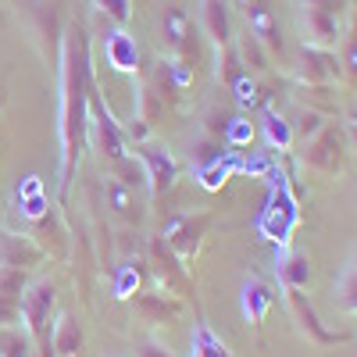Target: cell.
Returning <instances> with one entry per match:
<instances>
[{
    "instance_id": "obj_1",
    "label": "cell",
    "mask_w": 357,
    "mask_h": 357,
    "mask_svg": "<svg viewBox=\"0 0 357 357\" xmlns=\"http://www.w3.org/2000/svg\"><path fill=\"white\" fill-rule=\"evenodd\" d=\"M61 47V104H57V129H61V168H57V193H68L79 158L89 146V89H93V54L89 33L79 18L65 29Z\"/></svg>"
},
{
    "instance_id": "obj_2",
    "label": "cell",
    "mask_w": 357,
    "mask_h": 357,
    "mask_svg": "<svg viewBox=\"0 0 357 357\" xmlns=\"http://www.w3.org/2000/svg\"><path fill=\"white\" fill-rule=\"evenodd\" d=\"M126 132H122V122H114V114L107 111L104 97H100V89L93 82V89H89V146L93 151L104 154V161H118V158H126Z\"/></svg>"
},
{
    "instance_id": "obj_3",
    "label": "cell",
    "mask_w": 357,
    "mask_h": 357,
    "mask_svg": "<svg viewBox=\"0 0 357 357\" xmlns=\"http://www.w3.org/2000/svg\"><path fill=\"white\" fill-rule=\"evenodd\" d=\"M347 165V136L333 126L325 122L311 139H307V151H304V168L321 175V178H333L340 175Z\"/></svg>"
},
{
    "instance_id": "obj_4",
    "label": "cell",
    "mask_w": 357,
    "mask_h": 357,
    "mask_svg": "<svg viewBox=\"0 0 357 357\" xmlns=\"http://www.w3.org/2000/svg\"><path fill=\"white\" fill-rule=\"evenodd\" d=\"M54 307H57V286L50 279H36V282L25 286V293H22V325L29 329V336H33L36 343L54 333V325H50Z\"/></svg>"
},
{
    "instance_id": "obj_5",
    "label": "cell",
    "mask_w": 357,
    "mask_h": 357,
    "mask_svg": "<svg viewBox=\"0 0 357 357\" xmlns=\"http://www.w3.org/2000/svg\"><path fill=\"white\" fill-rule=\"evenodd\" d=\"M146 261H151V272L158 279V289L168 293V296H183L190 293V272H186V261H178L172 254V247L161 240V236H154L151 243H146Z\"/></svg>"
},
{
    "instance_id": "obj_6",
    "label": "cell",
    "mask_w": 357,
    "mask_h": 357,
    "mask_svg": "<svg viewBox=\"0 0 357 357\" xmlns=\"http://www.w3.org/2000/svg\"><path fill=\"white\" fill-rule=\"evenodd\" d=\"M282 296H286V307H289V314H293V321H296V329H301L314 347H336V343H347V340H350V333L325 329V321L318 318V311H314V304L307 301L304 289H282Z\"/></svg>"
},
{
    "instance_id": "obj_7",
    "label": "cell",
    "mask_w": 357,
    "mask_h": 357,
    "mask_svg": "<svg viewBox=\"0 0 357 357\" xmlns=\"http://www.w3.org/2000/svg\"><path fill=\"white\" fill-rule=\"evenodd\" d=\"M136 158L143 161L146 168V183H151V200H161L178 178V161L168 146L146 139V143H136Z\"/></svg>"
},
{
    "instance_id": "obj_8",
    "label": "cell",
    "mask_w": 357,
    "mask_h": 357,
    "mask_svg": "<svg viewBox=\"0 0 357 357\" xmlns=\"http://www.w3.org/2000/svg\"><path fill=\"white\" fill-rule=\"evenodd\" d=\"M207 215H175L168 218V225L161 229V240L172 247V254L178 261H190L197 257L200 243H204V232H207Z\"/></svg>"
},
{
    "instance_id": "obj_9",
    "label": "cell",
    "mask_w": 357,
    "mask_h": 357,
    "mask_svg": "<svg viewBox=\"0 0 357 357\" xmlns=\"http://www.w3.org/2000/svg\"><path fill=\"white\" fill-rule=\"evenodd\" d=\"M340 75H343V68H340V57L333 50H318V47L301 50V65H296L301 86H333Z\"/></svg>"
},
{
    "instance_id": "obj_10",
    "label": "cell",
    "mask_w": 357,
    "mask_h": 357,
    "mask_svg": "<svg viewBox=\"0 0 357 357\" xmlns=\"http://www.w3.org/2000/svg\"><path fill=\"white\" fill-rule=\"evenodd\" d=\"M47 261V250L33 240V236H18V232H4L0 229V264L4 268H22L33 272Z\"/></svg>"
},
{
    "instance_id": "obj_11",
    "label": "cell",
    "mask_w": 357,
    "mask_h": 357,
    "mask_svg": "<svg viewBox=\"0 0 357 357\" xmlns=\"http://www.w3.org/2000/svg\"><path fill=\"white\" fill-rule=\"evenodd\" d=\"M301 33H304V47L333 50L340 43V15L318 11V8H301Z\"/></svg>"
},
{
    "instance_id": "obj_12",
    "label": "cell",
    "mask_w": 357,
    "mask_h": 357,
    "mask_svg": "<svg viewBox=\"0 0 357 357\" xmlns=\"http://www.w3.org/2000/svg\"><path fill=\"white\" fill-rule=\"evenodd\" d=\"M132 311L146 321V325H172L178 314H183V301L178 296H168L161 289H151V293H136L132 296Z\"/></svg>"
},
{
    "instance_id": "obj_13",
    "label": "cell",
    "mask_w": 357,
    "mask_h": 357,
    "mask_svg": "<svg viewBox=\"0 0 357 357\" xmlns=\"http://www.w3.org/2000/svg\"><path fill=\"white\" fill-rule=\"evenodd\" d=\"M29 286V272L0 264V325H22V293Z\"/></svg>"
},
{
    "instance_id": "obj_14",
    "label": "cell",
    "mask_w": 357,
    "mask_h": 357,
    "mask_svg": "<svg viewBox=\"0 0 357 357\" xmlns=\"http://www.w3.org/2000/svg\"><path fill=\"white\" fill-rule=\"evenodd\" d=\"M100 47H104V61L114 72H122V75H136L139 72V43L126 33V29H111Z\"/></svg>"
},
{
    "instance_id": "obj_15",
    "label": "cell",
    "mask_w": 357,
    "mask_h": 357,
    "mask_svg": "<svg viewBox=\"0 0 357 357\" xmlns=\"http://www.w3.org/2000/svg\"><path fill=\"white\" fill-rule=\"evenodd\" d=\"M275 279H279L282 289H307V282H311V257L304 250H279Z\"/></svg>"
},
{
    "instance_id": "obj_16",
    "label": "cell",
    "mask_w": 357,
    "mask_h": 357,
    "mask_svg": "<svg viewBox=\"0 0 357 357\" xmlns=\"http://www.w3.org/2000/svg\"><path fill=\"white\" fill-rule=\"evenodd\" d=\"M50 343H54V354H57V357H79L82 347H86V329H82V321H79L72 311L57 314L54 333H50Z\"/></svg>"
},
{
    "instance_id": "obj_17",
    "label": "cell",
    "mask_w": 357,
    "mask_h": 357,
    "mask_svg": "<svg viewBox=\"0 0 357 357\" xmlns=\"http://www.w3.org/2000/svg\"><path fill=\"white\" fill-rule=\"evenodd\" d=\"M104 197H107V207H111V215H114V218H122V222H129V225H139V222H143V211H146V207L139 204L136 190L122 186L118 178H111V175H107V183H104Z\"/></svg>"
},
{
    "instance_id": "obj_18",
    "label": "cell",
    "mask_w": 357,
    "mask_h": 357,
    "mask_svg": "<svg viewBox=\"0 0 357 357\" xmlns=\"http://www.w3.org/2000/svg\"><path fill=\"white\" fill-rule=\"evenodd\" d=\"M200 25H204L207 40H211L218 50L236 40V36H232V22H229L225 0H200Z\"/></svg>"
},
{
    "instance_id": "obj_19",
    "label": "cell",
    "mask_w": 357,
    "mask_h": 357,
    "mask_svg": "<svg viewBox=\"0 0 357 357\" xmlns=\"http://www.w3.org/2000/svg\"><path fill=\"white\" fill-rule=\"evenodd\" d=\"M247 29L264 43L268 54H282V40H279V25H275V15L268 11L264 0H250L247 4Z\"/></svg>"
},
{
    "instance_id": "obj_20",
    "label": "cell",
    "mask_w": 357,
    "mask_h": 357,
    "mask_svg": "<svg viewBox=\"0 0 357 357\" xmlns=\"http://www.w3.org/2000/svg\"><path fill=\"white\" fill-rule=\"evenodd\" d=\"M272 304H275V293L268 289L261 279H247L243 282V318L250 325H261L264 314L272 311Z\"/></svg>"
},
{
    "instance_id": "obj_21",
    "label": "cell",
    "mask_w": 357,
    "mask_h": 357,
    "mask_svg": "<svg viewBox=\"0 0 357 357\" xmlns=\"http://www.w3.org/2000/svg\"><path fill=\"white\" fill-rule=\"evenodd\" d=\"M107 168H111V178H118L122 186H129V190H136V193H146V197H151V183H146V168H143V161H139L136 154L118 158V161H111Z\"/></svg>"
},
{
    "instance_id": "obj_22",
    "label": "cell",
    "mask_w": 357,
    "mask_h": 357,
    "mask_svg": "<svg viewBox=\"0 0 357 357\" xmlns=\"http://www.w3.org/2000/svg\"><path fill=\"white\" fill-rule=\"evenodd\" d=\"M161 111H165V97L158 93V86L154 82H139L136 100H132V118H139V122H146V126L154 129Z\"/></svg>"
},
{
    "instance_id": "obj_23",
    "label": "cell",
    "mask_w": 357,
    "mask_h": 357,
    "mask_svg": "<svg viewBox=\"0 0 357 357\" xmlns=\"http://www.w3.org/2000/svg\"><path fill=\"white\" fill-rule=\"evenodd\" d=\"M36 340L25 325H0V357H33Z\"/></svg>"
},
{
    "instance_id": "obj_24",
    "label": "cell",
    "mask_w": 357,
    "mask_h": 357,
    "mask_svg": "<svg viewBox=\"0 0 357 357\" xmlns=\"http://www.w3.org/2000/svg\"><path fill=\"white\" fill-rule=\"evenodd\" d=\"M261 129H264V143H268V151H289L293 146V126L286 122V118L279 111L268 107L261 114Z\"/></svg>"
},
{
    "instance_id": "obj_25",
    "label": "cell",
    "mask_w": 357,
    "mask_h": 357,
    "mask_svg": "<svg viewBox=\"0 0 357 357\" xmlns=\"http://www.w3.org/2000/svg\"><path fill=\"white\" fill-rule=\"evenodd\" d=\"M236 54H240V61H243V68H247L250 75L268 72V61H272V54L264 50V43L250 33V29H247V33H243L240 40H236Z\"/></svg>"
},
{
    "instance_id": "obj_26",
    "label": "cell",
    "mask_w": 357,
    "mask_h": 357,
    "mask_svg": "<svg viewBox=\"0 0 357 357\" xmlns=\"http://www.w3.org/2000/svg\"><path fill=\"white\" fill-rule=\"evenodd\" d=\"M190 357H232L229 347L207 329V325H197L193 329V343H190Z\"/></svg>"
},
{
    "instance_id": "obj_27",
    "label": "cell",
    "mask_w": 357,
    "mask_h": 357,
    "mask_svg": "<svg viewBox=\"0 0 357 357\" xmlns=\"http://www.w3.org/2000/svg\"><path fill=\"white\" fill-rule=\"evenodd\" d=\"M229 89H232V97H236V104H240V107H261L264 104V89H261V82L250 72H243Z\"/></svg>"
},
{
    "instance_id": "obj_28",
    "label": "cell",
    "mask_w": 357,
    "mask_h": 357,
    "mask_svg": "<svg viewBox=\"0 0 357 357\" xmlns=\"http://www.w3.org/2000/svg\"><path fill=\"white\" fill-rule=\"evenodd\" d=\"M165 36H168L172 47H183V43H186V36H190V18H186L183 8H168V11H165Z\"/></svg>"
},
{
    "instance_id": "obj_29",
    "label": "cell",
    "mask_w": 357,
    "mask_h": 357,
    "mask_svg": "<svg viewBox=\"0 0 357 357\" xmlns=\"http://www.w3.org/2000/svg\"><path fill=\"white\" fill-rule=\"evenodd\" d=\"M336 296L347 311L357 314V264H347L340 272V282H336Z\"/></svg>"
},
{
    "instance_id": "obj_30",
    "label": "cell",
    "mask_w": 357,
    "mask_h": 357,
    "mask_svg": "<svg viewBox=\"0 0 357 357\" xmlns=\"http://www.w3.org/2000/svg\"><path fill=\"white\" fill-rule=\"evenodd\" d=\"M89 4H93V11H100L114 25H126L132 18V0H89Z\"/></svg>"
},
{
    "instance_id": "obj_31",
    "label": "cell",
    "mask_w": 357,
    "mask_h": 357,
    "mask_svg": "<svg viewBox=\"0 0 357 357\" xmlns=\"http://www.w3.org/2000/svg\"><path fill=\"white\" fill-rule=\"evenodd\" d=\"M250 139H254V126L247 122V118H229L225 132H222V143L225 146H250Z\"/></svg>"
},
{
    "instance_id": "obj_32",
    "label": "cell",
    "mask_w": 357,
    "mask_h": 357,
    "mask_svg": "<svg viewBox=\"0 0 357 357\" xmlns=\"http://www.w3.org/2000/svg\"><path fill=\"white\" fill-rule=\"evenodd\" d=\"M321 126H325V114H318V111H311V107H301V114H296V129H293V136L301 132L304 139H311Z\"/></svg>"
},
{
    "instance_id": "obj_33",
    "label": "cell",
    "mask_w": 357,
    "mask_h": 357,
    "mask_svg": "<svg viewBox=\"0 0 357 357\" xmlns=\"http://www.w3.org/2000/svg\"><path fill=\"white\" fill-rule=\"evenodd\" d=\"M136 293H139V272L136 264H126L122 275L114 279V296H136Z\"/></svg>"
},
{
    "instance_id": "obj_34",
    "label": "cell",
    "mask_w": 357,
    "mask_h": 357,
    "mask_svg": "<svg viewBox=\"0 0 357 357\" xmlns=\"http://www.w3.org/2000/svg\"><path fill=\"white\" fill-rule=\"evenodd\" d=\"M136 354H139V357H175L168 347H161V343H154V340H143V343L136 347Z\"/></svg>"
},
{
    "instance_id": "obj_35",
    "label": "cell",
    "mask_w": 357,
    "mask_h": 357,
    "mask_svg": "<svg viewBox=\"0 0 357 357\" xmlns=\"http://www.w3.org/2000/svg\"><path fill=\"white\" fill-rule=\"evenodd\" d=\"M343 4L347 0H301V8H318V11H333V15H340Z\"/></svg>"
},
{
    "instance_id": "obj_36",
    "label": "cell",
    "mask_w": 357,
    "mask_h": 357,
    "mask_svg": "<svg viewBox=\"0 0 357 357\" xmlns=\"http://www.w3.org/2000/svg\"><path fill=\"white\" fill-rule=\"evenodd\" d=\"M340 68H347V72L357 79V40H350V43H347V54L340 57Z\"/></svg>"
},
{
    "instance_id": "obj_37",
    "label": "cell",
    "mask_w": 357,
    "mask_h": 357,
    "mask_svg": "<svg viewBox=\"0 0 357 357\" xmlns=\"http://www.w3.org/2000/svg\"><path fill=\"white\" fill-rule=\"evenodd\" d=\"M347 136H350L354 151H357V114H350V118H347Z\"/></svg>"
},
{
    "instance_id": "obj_38",
    "label": "cell",
    "mask_w": 357,
    "mask_h": 357,
    "mask_svg": "<svg viewBox=\"0 0 357 357\" xmlns=\"http://www.w3.org/2000/svg\"><path fill=\"white\" fill-rule=\"evenodd\" d=\"M350 264H357V254H354V261H350Z\"/></svg>"
},
{
    "instance_id": "obj_39",
    "label": "cell",
    "mask_w": 357,
    "mask_h": 357,
    "mask_svg": "<svg viewBox=\"0 0 357 357\" xmlns=\"http://www.w3.org/2000/svg\"><path fill=\"white\" fill-rule=\"evenodd\" d=\"M243 4H250V0H243Z\"/></svg>"
},
{
    "instance_id": "obj_40",
    "label": "cell",
    "mask_w": 357,
    "mask_h": 357,
    "mask_svg": "<svg viewBox=\"0 0 357 357\" xmlns=\"http://www.w3.org/2000/svg\"><path fill=\"white\" fill-rule=\"evenodd\" d=\"M354 114H357V111H354Z\"/></svg>"
}]
</instances>
